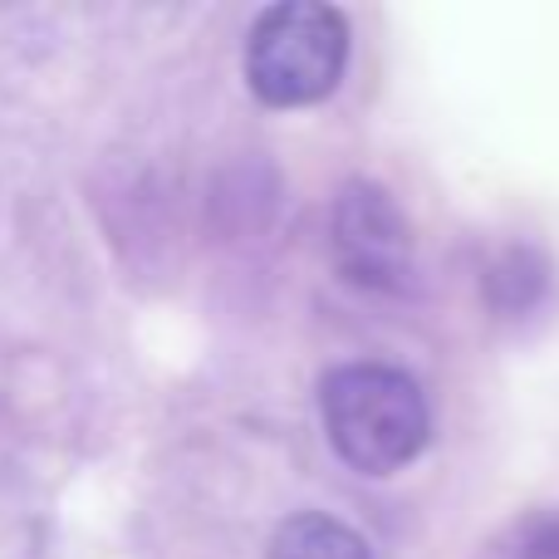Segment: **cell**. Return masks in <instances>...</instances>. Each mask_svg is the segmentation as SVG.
Wrapping results in <instances>:
<instances>
[{
	"instance_id": "5b68a950",
	"label": "cell",
	"mask_w": 559,
	"mask_h": 559,
	"mask_svg": "<svg viewBox=\"0 0 559 559\" xmlns=\"http://www.w3.org/2000/svg\"><path fill=\"white\" fill-rule=\"evenodd\" d=\"M550 285V265L540 261L535 251H511L501 255V265L491 271V289H496V305L506 309H525L545 295Z\"/></svg>"
},
{
	"instance_id": "6da1fadb",
	"label": "cell",
	"mask_w": 559,
	"mask_h": 559,
	"mask_svg": "<svg viewBox=\"0 0 559 559\" xmlns=\"http://www.w3.org/2000/svg\"><path fill=\"white\" fill-rule=\"evenodd\" d=\"M319 413L334 452L354 472L388 476L423 456L432 437V407H427L417 378L388 364H344L319 383Z\"/></svg>"
},
{
	"instance_id": "3957f363",
	"label": "cell",
	"mask_w": 559,
	"mask_h": 559,
	"mask_svg": "<svg viewBox=\"0 0 559 559\" xmlns=\"http://www.w3.org/2000/svg\"><path fill=\"white\" fill-rule=\"evenodd\" d=\"M329 251L344 280L364 289H393L413 265V231L383 187L348 182L329 212Z\"/></svg>"
},
{
	"instance_id": "7a4b0ae2",
	"label": "cell",
	"mask_w": 559,
	"mask_h": 559,
	"mask_svg": "<svg viewBox=\"0 0 559 559\" xmlns=\"http://www.w3.org/2000/svg\"><path fill=\"white\" fill-rule=\"evenodd\" d=\"M348 64V20L324 0H285L251 25L246 79L271 108H309L329 98Z\"/></svg>"
},
{
	"instance_id": "277c9868",
	"label": "cell",
	"mask_w": 559,
	"mask_h": 559,
	"mask_svg": "<svg viewBox=\"0 0 559 559\" xmlns=\"http://www.w3.org/2000/svg\"><path fill=\"white\" fill-rule=\"evenodd\" d=\"M265 559H373V550L354 525L319 511H299L275 525Z\"/></svg>"
}]
</instances>
